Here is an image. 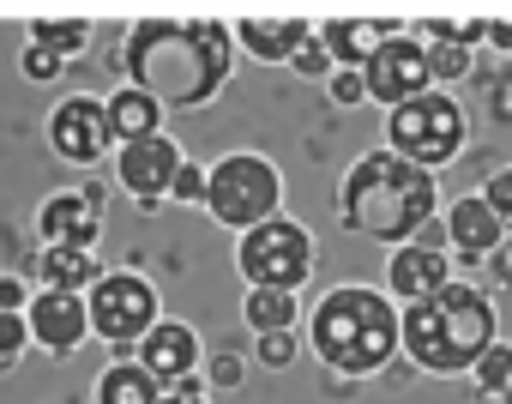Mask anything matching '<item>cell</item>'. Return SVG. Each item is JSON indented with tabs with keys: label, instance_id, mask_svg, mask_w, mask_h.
<instances>
[{
	"label": "cell",
	"instance_id": "6da1fadb",
	"mask_svg": "<svg viewBox=\"0 0 512 404\" xmlns=\"http://www.w3.org/2000/svg\"><path fill=\"white\" fill-rule=\"evenodd\" d=\"M235 31L211 13H187V19H163V13H145L115 67L127 73V85H139L145 97H157L163 109H205L229 73H235Z\"/></svg>",
	"mask_w": 512,
	"mask_h": 404
},
{
	"label": "cell",
	"instance_id": "7a4b0ae2",
	"mask_svg": "<svg viewBox=\"0 0 512 404\" xmlns=\"http://www.w3.org/2000/svg\"><path fill=\"white\" fill-rule=\"evenodd\" d=\"M440 218V187L428 169L404 163L398 151H368L344 169L338 181V224L362 242L380 248H404L416 242V230H428Z\"/></svg>",
	"mask_w": 512,
	"mask_h": 404
},
{
	"label": "cell",
	"instance_id": "3957f363",
	"mask_svg": "<svg viewBox=\"0 0 512 404\" xmlns=\"http://www.w3.org/2000/svg\"><path fill=\"white\" fill-rule=\"evenodd\" d=\"M398 320L404 308L380 284H332L308 308V350L320 368L344 380H368V374H386L392 356H404Z\"/></svg>",
	"mask_w": 512,
	"mask_h": 404
},
{
	"label": "cell",
	"instance_id": "277c9868",
	"mask_svg": "<svg viewBox=\"0 0 512 404\" xmlns=\"http://www.w3.org/2000/svg\"><path fill=\"white\" fill-rule=\"evenodd\" d=\"M398 338H404V356L422 374H470L482 362V350L500 338L494 296L482 284H458L452 278L446 290H434V296L404 308Z\"/></svg>",
	"mask_w": 512,
	"mask_h": 404
},
{
	"label": "cell",
	"instance_id": "5b68a950",
	"mask_svg": "<svg viewBox=\"0 0 512 404\" xmlns=\"http://www.w3.org/2000/svg\"><path fill=\"white\" fill-rule=\"evenodd\" d=\"M205 212L235 236L284 218V169L266 151H223L205 181Z\"/></svg>",
	"mask_w": 512,
	"mask_h": 404
},
{
	"label": "cell",
	"instance_id": "8992f818",
	"mask_svg": "<svg viewBox=\"0 0 512 404\" xmlns=\"http://www.w3.org/2000/svg\"><path fill=\"white\" fill-rule=\"evenodd\" d=\"M464 139H470V115L452 91H422V97L386 109V151H398L404 163H416L428 175L458 163Z\"/></svg>",
	"mask_w": 512,
	"mask_h": 404
},
{
	"label": "cell",
	"instance_id": "52a82bcc",
	"mask_svg": "<svg viewBox=\"0 0 512 404\" xmlns=\"http://www.w3.org/2000/svg\"><path fill=\"white\" fill-rule=\"evenodd\" d=\"M85 314H91V338H103L115 356H133L139 338L163 320V302H157V284L145 272H103L91 290H85Z\"/></svg>",
	"mask_w": 512,
	"mask_h": 404
},
{
	"label": "cell",
	"instance_id": "ba28073f",
	"mask_svg": "<svg viewBox=\"0 0 512 404\" xmlns=\"http://www.w3.org/2000/svg\"><path fill=\"white\" fill-rule=\"evenodd\" d=\"M235 272L247 278V290H296L314 278V236L296 218H272L260 230L235 236Z\"/></svg>",
	"mask_w": 512,
	"mask_h": 404
},
{
	"label": "cell",
	"instance_id": "9c48e42d",
	"mask_svg": "<svg viewBox=\"0 0 512 404\" xmlns=\"http://www.w3.org/2000/svg\"><path fill=\"white\" fill-rule=\"evenodd\" d=\"M49 151L73 169H97L109 151H115V133H109V115H103V97H61L49 109Z\"/></svg>",
	"mask_w": 512,
	"mask_h": 404
},
{
	"label": "cell",
	"instance_id": "30bf717a",
	"mask_svg": "<svg viewBox=\"0 0 512 404\" xmlns=\"http://www.w3.org/2000/svg\"><path fill=\"white\" fill-rule=\"evenodd\" d=\"M362 79H368V103H380V109H398V103L434 91V79H428V43H416V31L374 43Z\"/></svg>",
	"mask_w": 512,
	"mask_h": 404
},
{
	"label": "cell",
	"instance_id": "8fae6325",
	"mask_svg": "<svg viewBox=\"0 0 512 404\" xmlns=\"http://www.w3.org/2000/svg\"><path fill=\"white\" fill-rule=\"evenodd\" d=\"M181 163H187V151H181L169 133L133 139V145L115 151V187H121L127 199H139L145 212H157L163 199H169V187H175V169H181Z\"/></svg>",
	"mask_w": 512,
	"mask_h": 404
},
{
	"label": "cell",
	"instance_id": "7c38bea8",
	"mask_svg": "<svg viewBox=\"0 0 512 404\" xmlns=\"http://www.w3.org/2000/svg\"><path fill=\"white\" fill-rule=\"evenodd\" d=\"M37 236L43 248H97L103 242V193L97 187H67L37 206Z\"/></svg>",
	"mask_w": 512,
	"mask_h": 404
},
{
	"label": "cell",
	"instance_id": "4fadbf2b",
	"mask_svg": "<svg viewBox=\"0 0 512 404\" xmlns=\"http://www.w3.org/2000/svg\"><path fill=\"white\" fill-rule=\"evenodd\" d=\"M31 344L49 350V356H73L85 338H91V314H85V296H67V290H37L31 308Z\"/></svg>",
	"mask_w": 512,
	"mask_h": 404
},
{
	"label": "cell",
	"instance_id": "5bb4252c",
	"mask_svg": "<svg viewBox=\"0 0 512 404\" xmlns=\"http://www.w3.org/2000/svg\"><path fill=\"white\" fill-rule=\"evenodd\" d=\"M229 31H235L241 55L266 61V67H290V55L314 37V25L302 13H241V19H229Z\"/></svg>",
	"mask_w": 512,
	"mask_h": 404
},
{
	"label": "cell",
	"instance_id": "9a60e30c",
	"mask_svg": "<svg viewBox=\"0 0 512 404\" xmlns=\"http://www.w3.org/2000/svg\"><path fill=\"white\" fill-rule=\"evenodd\" d=\"M452 284V248H428V242H404V248H392V260H386V296L392 302H422V296H434V290H446Z\"/></svg>",
	"mask_w": 512,
	"mask_h": 404
},
{
	"label": "cell",
	"instance_id": "2e32d148",
	"mask_svg": "<svg viewBox=\"0 0 512 404\" xmlns=\"http://www.w3.org/2000/svg\"><path fill=\"white\" fill-rule=\"evenodd\" d=\"M440 224H446V248H452V260H464V266H476V260H494L512 236L500 230V218L482 206V193H464V199H452V206L440 212Z\"/></svg>",
	"mask_w": 512,
	"mask_h": 404
},
{
	"label": "cell",
	"instance_id": "e0dca14e",
	"mask_svg": "<svg viewBox=\"0 0 512 404\" xmlns=\"http://www.w3.org/2000/svg\"><path fill=\"white\" fill-rule=\"evenodd\" d=\"M139 362H145V374L151 380H163V386H175L181 374H199V362H205V350H199V332L187 326V320H157L145 338H139V350H133Z\"/></svg>",
	"mask_w": 512,
	"mask_h": 404
},
{
	"label": "cell",
	"instance_id": "ac0fdd59",
	"mask_svg": "<svg viewBox=\"0 0 512 404\" xmlns=\"http://www.w3.org/2000/svg\"><path fill=\"white\" fill-rule=\"evenodd\" d=\"M103 115H109V133H115V151H121V145H133V139L163 133V103H157V97H145L139 85L109 91V97H103Z\"/></svg>",
	"mask_w": 512,
	"mask_h": 404
},
{
	"label": "cell",
	"instance_id": "d6986e66",
	"mask_svg": "<svg viewBox=\"0 0 512 404\" xmlns=\"http://www.w3.org/2000/svg\"><path fill=\"white\" fill-rule=\"evenodd\" d=\"M97 278H103L97 248H43V254H37V290H67V296H85Z\"/></svg>",
	"mask_w": 512,
	"mask_h": 404
},
{
	"label": "cell",
	"instance_id": "ffe728a7",
	"mask_svg": "<svg viewBox=\"0 0 512 404\" xmlns=\"http://www.w3.org/2000/svg\"><path fill=\"white\" fill-rule=\"evenodd\" d=\"M314 37L326 43V55H332V67H350V73H362L368 67V55H374V25L368 19H356V13H332V19H320L314 25Z\"/></svg>",
	"mask_w": 512,
	"mask_h": 404
},
{
	"label": "cell",
	"instance_id": "44dd1931",
	"mask_svg": "<svg viewBox=\"0 0 512 404\" xmlns=\"http://www.w3.org/2000/svg\"><path fill=\"white\" fill-rule=\"evenodd\" d=\"M97 404H163V380H151L139 356H115L97 374Z\"/></svg>",
	"mask_w": 512,
	"mask_h": 404
},
{
	"label": "cell",
	"instance_id": "7402d4cb",
	"mask_svg": "<svg viewBox=\"0 0 512 404\" xmlns=\"http://www.w3.org/2000/svg\"><path fill=\"white\" fill-rule=\"evenodd\" d=\"M241 320H247L253 338L296 332V326H302V296H296V290H247V296H241Z\"/></svg>",
	"mask_w": 512,
	"mask_h": 404
},
{
	"label": "cell",
	"instance_id": "603a6c76",
	"mask_svg": "<svg viewBox=\"0 0 512 404\" xmlns=\"http://www.w3.org/2000/svg\"><path fill=\"white\" fill-rule=\"evenodd\" d=\"M31 43L61 55V61H73L91 43V19H31Z\"/></svg>",
	"mask_w": 512,
	"mask_h": 404
},
{
	"label": "cell",
	"instance_id": "cb8c5ba5",
	"mask_svg": "<svg viewBox=\"0 0 512 404\" xmlns=\"http://www.w3.org/2000/svg\"><path fill=\"white\" fill-rule=\"evenodd\" d=\"M470 386H476V392H488L494 404L512 392V344H506V338H494V344L482 350V362L470 368Z\"/></svg>",
	"mask_w": 512,
	"mask_h": 404
},
{
	"label": "cell",
	"instance_id": "d4e9b609",
	"mask_svg": "<svg viewBox=\"0 0 512 404\" xmlns=\"http://www.w3.org/2000/svg\"><path fill=\"white\" fill-rule=\"evenodd\" d=\"M428 79H434V91L464 85L470 79V49L464 43H428Z\"/></svg>",
	"mask_w": 512,
	"mask_h": 404
},
{
	"label": "cell",
	"instance_id": "484cf974",
	"mask_svg": "<svg viewBox=\"0 0 512 404\" xmlns=\"http://www.w3.org/2000/svg\"><path fill=\"white\" fill-rule=\"evenodd\" d=\"M290 73H296V79H308V85H320V79H332L338 67H332L326 43H320V37H308V43H302V49L290 55Z\"/></svg>",
	"mask_w": 512,
	"mask_h": 404
},
{
	"label": "cell",
	"instance_id": "4316f807",
	"mask_svg": "<svg viewBox=\"0 0 512 404\" xmlns=\"http://www.w3.org/2000/svg\"><path fill=\"white\" fill-rule=\"evenodd\" d=\"M205 386H211V392L247 386V362H241V350H217V356H205Z\"/></svg>",
	"mask_w": 512,
	"mask_h": 404
},
{
	"label": "cell",
	"instance_id": "83f0119b",
	"mask_svg": "<svg viewBox=\"0 0 512 404\" xmlns=\"http://www.w3.org/2000/svg\"><path fill=\"white\" fill-rule=\"evenodd\" d=\"M205 181H211V163H181L175 169V187H169V199H175V206H205Z\"/></svg>",
	"mask_w": 512,
	"mask_h": 404
},
{
	"label": "cell",
	"instance_id": "f1b7e54d",
	"mask_svg": "<svg viewBox=\"0 0 512 404\" xmlns=\"http://www.w3.org/2000/svg\"><path fill=\"white\" fill-rule=\"evenodd\" d=\"M482 206L500 218V230L512 236V169H494L488 181H482Z\"/></svg>",
	"mask_w": 512,
	"mask_h": 404
},
{
	"label": "cell",
	"instance_id": "f546056e",
	"mask_svg": "<svg viewBox=\"0 0 512 404\" xmlns=\"http://www.w3.org/2000/svg\"><path fill=\"white\" fill-rule=\"evenodd\" d=\"M253 356H260L266 368H278V374H284V368H290V362L302 356V338H296V332H272V338H253Z\"/></svg>",
	"mask_w": 512,
	"mask_h": 404
},
{
	"label": "cell",
	"instance_id": "4dcf8cb0",
	"mask_svg": "<svg viewBox=\"0 0 512 404\" xmlns=\"http://www.w3.org/2000/svg\"><path fill=\"white\" fill-rule=\"evenodd\" d=\"M31 350V320L25 314H0V368H13Z\"/></svg>",
	"mask_w": 512,
	"mask_h": 404
},
{
	"label": "cell",
	"instance_id": "1f68e13d",
	"mask_svg": "<svg viewBox=\"0 0 512 404\" xmlns=\"http://www.w3.org/2000/svg\"><path fill=\"white\" fill-rule=\"evenodd\" d=\"M19 73H25L31 85H55V79L67 73V61H61V55H49V49H37V43H25V55H19Z\"/></svg>",
	"mask_w": 512,
	"mask_h": 404
},
{
	"label": "cell",
	"instance_id": "d6a6232c",
	"mask_svg": "<svg viewBox=\"0 0 512 404\" xmlns=\"http://www.w3.org/2000/svg\"><path fill=\"white\" fill-rule=\"evenodd\" d=\"M326 91H332V103H338V109L368 103V79H362V73H350V67H338V73L326 79Z\"/></svg>",
	"mask_w": 512,
	"mask_h": 404
},
{
	"label": "cell",
	"instance_id": "836d02e7",
	"mask_svg": "<svg viewBox=\"0 0 512 404\" xmlns=\"http://www.w3.org/2000/svg\"><path fill=\"white\" fill-rule=\"evenodd\" d=\"M31 296H37V290H31L25 278H13V272L0 278V314H25V308H31Z\"/></svg>",
	"mask_w": 512,
	"mask_h": 404
},
{
	"label": "cell",
	"instance_id": "e575fe53",
	"mask_svg": "<svg viewBox=\"0 0 512 404\" xmlns=\"http://www.w3.org/2000/svg\"><path fill=\"white\" fill-rule=\"evenodd\" d=\"M169 398H181V404H211V386H205V374H181L175 386H163Z\"/></svg>",
	"mask_w": 512,
	"mask_h": 404
},
{
	"label": "cell",
	"instance_id": "d590c367",
	"mask_svg": "<svg viewBox=\"0 0 512 404\" xmlns=\"http://www.w3.org/2000/svg\"><path fill=\"white\" fill-rule=\"evenodd\" d=\"M488 43L512 55V19H488Z\"/></svg>",
	"mask_w": 512,
	"mask_h": 404
},
{
	"label": "cell",
	"instance_id": "8d00e7d4",
	"mask_svg": "<svg viewBox=\"0 0 512 404\" xmlns=\"http://www.w3.org/2000/svg\"><path fill=\"white\" fill-rule=\"evenodd\" d=\"M494 272H500V284H512V242H506V248L494 254Z\"/></svg>",
	"mask_w": 512,
	"mask_h": 404
},
{
	"label": "cell",
	"instance_id": "74e56055",
	"mask_svg": "<svg viewBox=\"0 0 512 404\" xmlns=\"http://www.w3.org/2000/svg\"><path fill=\"white\" fill-rule=\"evenodd\" d=\"M163 404H181V398H169V392H163Z\"/></svg>",
	"mask_w": 512,
	"mask_h": 404
},
{
	"label": "cell",
	"instance_id": "f35d334b",
	"mask_svg": "<svg viewBox=\"0 0 512 404\" xmlns=\"http://www.w3.org/2000/svg\"><path fill=\"white\" fill-rule=\"evenodd\" d=\"M506 404H512V392H506Z\"/></svg>",
	"mask_w": 512,
	"mask_h": 404
},
{
	"label": "cell",
	"instance_id": "ab89813d",
	"mask_svg": "<svg viewBox=\"0 0 512 404\" xmlns=\"http://www.w3.org/2000/svg\"><path fill=\"white\" fill-rule=\"evenodd\" d=\"M500 404H506V398H500Z\"/></svg>",
	"mask_w": 512,
	"mask_h": 404
}]
</instances>
